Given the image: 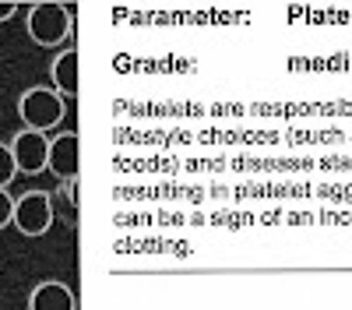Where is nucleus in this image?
Masks as SVG:
<instances>
[{"mask_svg":"<svg viewBox=\"0 0 352 310\" xmlns=\"http://www.w3.org/2000/svg\"><path fill=\"white\" fill-rule=\"evenodd\" d=\"M28 310H78V300L71 293V286L56 278H46L28 293Z\"/></svg>","mask_w":352,"mask_h":310,"instance_id":"6","label":"nucleus"},{"mask_svg":"<svg viewBox=\"0 0 352 310\" xmlns=\"http://www.w3.org/2000/svg\"><path fill=\"white\" fill-rule=\"evenodd\" d=\"M18 117L28 131H53L67 117V99L56 92V89H46V85H36V89L21 92L18 99Z\"/></svg>","mask_w":352,"mask_h":310,"instance_id":"2","label":"nucleus"},{"mask_svg":"<svg viewBox=\"0 0 352 310\" xmlns=\"http://www.w3.org/2000/svg\"><path fill=\"white\" fill-rule=\"evenodd\" d=\"M14 222V197L8 194V187H0V230H8Z\"/></svg>","mask_w":352,"mask_h":310,"instance_id":"9","label":"nucleus"},{"mask_svg":"<svg viewBox=\"0 0 352 310\" xmlns=\"http://www.w3.org/2000/svg\"><path fill=\"white\" fill-rule=\"evenodd\" d=\"M25 32L36 46H46V49H56L64 46L74 32V18H71V8L56 4V0H43L28 11L25 18Z\"/></svg>","mask_w":352,"mask_h":310,"instance_id":"1","label":"nucleus"},{"mask_svg":"<svg viewBox=\"0 0 352 310\" xmlns=\"http://www.w3.org/2000/svg\"><path fill=\"white\" fill-rule=\"evenodd\" d=\"M78 166H81V148H78V134H56L50 137V159H46V173L56 180H78Z\"/></svg>","mask_w":352,"mask_h":310,"instance_id":"5","label":"nucleus"},{"mask_svg":"<svg viewBox=\"0 0 352 310\" xmlns=\"http://www.w3.org/2000/svg\"><path fill=\"white\" fill-rule=\"evenodd\" d=\"M50 81H53V89L60 92L64 99H74L78 96V49H64V53L53 56Z\"/></svg>","mask_w":352,"mask_h":310,"instance_id":"7","label":"nucleus"},{"mask_svg":"<svg viewBox=\"0 0 352 310\" xmlns=\"http://www.w3.org/2000/svg\"><path fill=\"white\" fill-rule=\"evenodd\" d=\"M14 177H18V166H14L11 145H4V141H0V187H11Z\"/></svg>","mask_w":352,"mask_h":310,"instance_id":"8","label":"nucleus"},{"mask_svg":"<svg viewBox=\"0 0 352 310\" xmlns=\"http://www.w3.org/2000/svg\"><path fill=\"white\" fill-rule=\"evenodd\" d=\"M14 230L21 236H46L53 225V194L46 190H25L14 197Z\"/></svg>","mask_w":352,"mask_h":310,"instance_id":"3","label":"nucleus"},{"mask_svg":"<svg viewBox=\"0 0 352 310\" xmlns=\"http://www.w3.org/2000/svg\"><path fill=\"white\" fill-rule=\"evenodd\" d=\"M18 14V4H11V0H0V21H11Z\"/></svg>","mask_w":352,"mask_h":310,"instance_id":"10","label":"nucleus"},{"mask_svg":"<svg viewBox=\"0 0 352 310\" xmlns=\"http://www.w3.org/2000/svg\"><path fill=\"white\" fill-rule=\"evenodd\" d=\"M11 155H14V166H18V173L25 177H39L46 173V159H50V137L43 131H28L21 127L11 141Z\"/></svg>","mask_w":352,"mask_h":310,"instance_id":"4","label":"nucleus"}]
</instances>
